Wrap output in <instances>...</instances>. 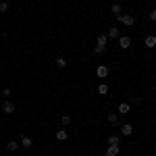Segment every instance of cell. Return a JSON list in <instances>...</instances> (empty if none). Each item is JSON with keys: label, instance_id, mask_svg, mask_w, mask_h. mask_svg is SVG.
I'll return each mask as SVG.
<instances>
[{"label": "cell", "instance_id": "16", "mask_svg": "<svg viewBox=\"0 0 156 156\" xmlns=\"http://www.w3.org/2000/svg\"><path fill=\"white\" fill-rule=\"evenodd\" d=\"M9 9H11V6H9V0H2V2H0V15L9 12Z\"/></svg>", "mask_w": 156, "mask_h": 156}, {"label": "cell", "instance_id": "6", "mask_svg": "<svg viewBox=\"0 0 156 156\" xmlns=\"http://www.w3.org/2000/svg\"><path fill=\"white\" fill-rule=\"evenodd\" d=\"M119 152H121L119 146H106V154L104 156H119Z\"/></svg>", "mask_w": 156, "mask_h": 156}, {"label": "cell", "instance_id": "20", "mask_svg": "<svg viewBox=\"0 0 156 156\" xmlns=\"http://www.w3.org/2000/svg\"><path fill=\"white\" fill-rule=\"evenodd\" d=\"M11 94H12V90H11V87H4V90H2V96L6 98V100L11 98Z\"/></svg>", "mask_w": 156, "mask_h": 156}, {"label": "cell", "instance_id": "14", "mask_svg": "<svg viewBox=\"0 0 156 156\" xmlns=\"http://www.w3.org/2000/svg\"><path fill=\"white\" fill-rule=\"evenodd\" d=\"M108 123H110V125H117V123H119V115H117V112H108Z\"/></svg>", "mask_w": 156, "mask_h": 156}, {"label": "cell", "instance_id": "1", "mask_svg": "<svg viewBox=\"0 0 156 156\" xmlns=\"http://www.w3.org/2000/svg\"><path fill=\"white\" fill-rule=\"evenodd\" d=\"M117 21L123 25H127V27H131V25H135V17L133 15H125V12H121L119 17H117Z\"/></svg>", "mask_w": 156, "mask_h": 156}, {"label": "cell", "instance_id": "4", "mask_svg": "<svg viewBox=\"0 0 156 156\" xmlns=\"http://www.w3.org/2000/svg\"><path fill=\"white\" fill-rule=\"evenodd\" d=\"M144 46H146V48H156V36H154V34L146 36V40H144Z\"/></svg>", "mask_w": 156, "mask_h": 156}, {"label": "cell", "instance_id": "18", "mask_svg": "<svg viewBox=\"0 0 156 156\" xmlns=\"http://www.w3.org/2000/svg\"><path fill=\"white\" fill-rule=\"evenodd\" d=\"M110 11L115 12V17H119V15H121V4H119V2H115V4L110 6Z\"/></svg>", "mask_w": 156, "mask_h": 156}, {"label": "cell", "instance_id": "2", "mask_svg": "<svg viewBox=\"0 0 156 156\" xmlns=\"http://www.w3.org/2000/svg\"><path fill=\"white\" fill-rule=\"evenodd\" d=\"M119 46L123 50H129V48H131V37H129V36H121L119 37Z\"/></svg>", "mask_w": 156, "mask_h": 156}, {"label": "cell", "instance_id": "15", "mask_svg": "<svg viewBox=\"0 0 156 156\" xmlns=\"http://www.w3.org/2000/svg\"><path fill=\"white\" fill-rule=\"evenodd\" d=\"M98 94H100V96H106L108 94V83H100L98 85Z\"/></svg>", "mask_w": 156, "mask_h": 156}, {"label": "cell", "instance_id": "12", "mask_svg": "<svg viewBox=\"0 0 156 156\" xmlns=\"http://www.w3.org/2000/svg\"><path fill=\"white\" fill-rule=\"evenodd\" d=\"M106 144L108 146H121V137L119 135H110V137L106 140Z\"/></svg>", "mask_w": 156, "mask_h": 156}, {"label": "cell", "instance_id": "9", "mask_svg": "<svg viewBox=\"0 0 156 156\" xmlns=\"http://www.w3.org/2000/svg\"><path fill=\"white\" fill-rule=\"evenodd\" d=\"M108 37H112V40H119L121 37V31L117 29V27H108V34H106Z\"/></svg>", "mask_w": 156, "mask_h": 156}, {"label": "cell", "instance_id": "8", "mask_svg": "<svg viewBox=\"0 0 156 156\" xmlns=\"http://www.w3.org/2000/svg\"><path fill=\"white\" fill-rule=\"evenodd\" d=\"M96 46H104V48L108 46V36H106V34H100V36H98Z\"/></svg>", "mask_w": 156, "mask_h": 156}, {"label": "cell", "instance_id": "21", "mask_svg": "<svg viewBox=\"0 0 156 156\" xmlns=\"http://www.w3.org/2000/svg\"><path fill=\"white\" fill-rule=\"evenodd\" d=\"M60 123H62V125H69V123H71V117H69V115H62V117H60Z\"/></svg>", "mask_w": 156, "mask_h": 156}, {"label": "cell", "instance_id": "19", "mask_svg": "<svg viewBox=\"0 0 156 156\" xmlns=\"http://www.w3.org/2000/svg\"><path fill=\"white\" fill-rule=\"evenodd\" d=\"M56 67H58V69H65V67H67V58L58 56V58H56Z\"/></svg>", "mask_w": 156, "mask_h": 156}, {"label": "cell", "instance_id": "5", "mask_svg": "<svg viewBox=\"0 0 156 156\" xmlns=\"http://www.w3.org/2000/svg\"><path fill=\"white\" fill-rule=\"evenodd\" d=\"M96 75L100 77V79H104V77H108V67H106V65H98Z\"/></svg>", "mask_w": 156, "mask_h": 156}, {"label": "cell", "instance_id": "23", "mask_svg": "<svg viewBox=\"0 0 156 156\" xmlns=\"http://www.w3.org/2000/svg\"><path fill=\"white\" fill-rule=\"evenodd\" d=\"M148 17H150V21H154V23H156V9H154V11H152V12H150Z\"/></svg>", "mask_w": 156, "mask_h": 156}, {"label": "cell", "instance_id": "10", "mask_svg": "<svg viewBox=\"0 0 156 156\" xmlns=\"http://www.w3.org/2000/svg\"><path fill=\"white\" fill-rule=\"evenodd\" d=\"M21 146H23V150H29V148L34 146V142H31V137H27V135H23V137H21Z\"/></svg>", "mask_w": 156, "mask_h": 156}, {"label": "cell", "instance_id": "22", "mask_svg": "<svg viewBox=\"0 0 156 156\" xmlns=\"http://www.w3.org/2000/svg\"><path fill=\"white\" fill-rule=\"evenodd\" d=\"M94 52H96V54H104V52H106V48H104V46H96V48H94Z\"/></svg>", "mask_w": 156, "mask_h": 156}, {"label": "cell", "instance_id": "7", "mask_svg": "<svg viewBox=\"0 0 156 156\" xmlns=\"http://www.w3.org/2000/svg\"><path fill=\"white\" fill-rule=\"evenodd\" d=\"M121 133H123V135H131L133 133V125L131 123H123V125H121Z\"/></svg>", "mask_w": 156, "mask_h": 156}, {"label": "cell", "instance_id": "17", "mask_svg": "<svg viewBox=\"0 0 156 156\" xmlns=\"http://www.w3.org/2000/svg\"><path fill=\"white\" fill-rule=\"evenodd\" d=\"M6 150H11V152H15V150H19V144H17L15 140H11V142L6 144Z\"/></svg>", "mask_w": 156, "mask_h": 156}, {"label": "cell", "instance_id": "11", "mask_svg": "<svg viewBox=\"0 0 156 156\" xmlns=\"http://www.w3.org/2000/svg\"><path fill=\"white\" fill-rule=\"evenodd\" d=\"M129 110H131V106H129L127 102H121V104H119V110H117V112H121V115H129Z\"/></svg>", "mask_w": 156, "mask_h": 156}, {"label": "cell", "instance_id": "3", "mask_svg": "<svg viewBox=\"0 0 156 156\" xmlns=\"http://www.w3.org/2000/svg\"><path fill=\"white\" fill-rule=\"evenodd\" d=\"M2 112H6V115H12L15 112V104H12L11 100H4L2 102Z\"/></svg>", "mask_w": 156, "mask_h": 156}, {"label": "cell", "instance_id": "13", "mask_svg": "<svg viewBox=\"0 0 156 156\" xmlns=\"http://www.w3.org/2000/svg\"><path fill=\"white\" fill-rule=\"evenodd\" d=\"M69 135H67V131L65 129H56V142H65Z\"/></svg>", "mask_w": 156, "mask_h": 156}]
</instances>
